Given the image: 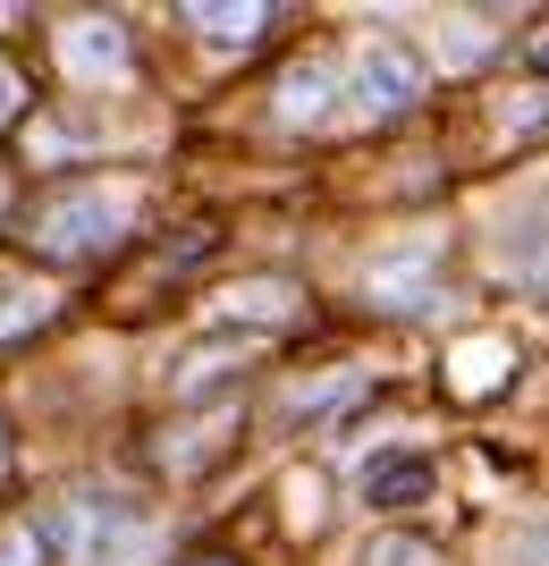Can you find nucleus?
I'll list each match as a JSON object with an SVG mask.
<instances>
[{"mask_svg":"<svg viewBox=\"0 0 549 566\" xmlns=\"http://www.w3.org/2000/svg\"><path fill=\"white\" fill-rule=\"evenodd\" d=\"M25 237H34V254H60V262L110 254V245L127 237V195H110V187H76V195H60V203H43Z\"/></svg>","mask_w":549,"mask_h":566,"instance_id":"nucleus-1","label":"nucleus"},{"mask_svg":"<svg viewBox=\"0 0 549 566\" xmlns=\"http://www.w3.org/2000/svg\"><path fill=\"white\" fill-rule=\"evenodd\" d=\"M60 533H68L76 566H127L144 542H152V516H144L136 499L76 491V499H68V516H60Z\"/></svg>","mask_w":549,"mask_h":566,"instance_id":"nucleus-2","label":"nucleus"},{"mask_svg":"<svg viewBox=\"0 0 549 566\" xmlns=\"http://www.w3.org/2000/svg\"><path fill=\"white\" fill-rule=\"evenodd\" d=\"M51 43H60V69H68L76 85H110V76H127V60H136L119 18H68Z\"/></svg>","mask_w":549,"mask_h":566,"instance_id":"nucleus-3","label":"nucleus"},{"mask_svg":"<svg viewBox=\"0 0 549 566\" xmlns=\"http://www.w3.org/2000/svg\"><path fill=\"white\" fill-rule=\"evenodd\" d=\"M356 102H363L372 118L414 111V102H423V60H414L407 43H363V60H356Z\"/></svg>","mask_w":549,"mask_h":566,"instance_id":"nucleus-4","label":"nucleus"},{"mask_svg":"<svg viewBox=\"0 0 549 566\" xmlns=\"http://www.w3.org/2000/svg\"><path fill=\"white\" fill-rule=\"evenodd\" d=\"M431 482H440V465L423 449H389L363 465V499L372 507H414V499H431Z\"/></svg>","mask_w":549,"mask_h":566,"instance_id":"nucleus-5","label":"nucleus"},{"mask_svg":"<svg viewBox=\"0 0 549 566\" xmlns=\"http://www.w3.org/2000/svg\"><path fill=\"white\" fill-rule=\"evenodd\" d=\"M187 25L203 34V43H254V34L271 25V9L263 0H194Z\"/></svg>","mask_w":549,"mask_h":566,"instance_id":"nucleus-6","label":"nucleus"},{"mask_svg":"<svg viewBox=\"0 0 549 566\" xmlns=\"http://www.w3.org/2000/svg\"><path fill=\"white\" fill-rule=\"evenodd\" d=\"M330 102H338V76L321 69V60H296L287 85H279V127H305V118H321Z\"/></svg>","mask_w":549,"mask_h":566,"instance_id":"nucleus-7","label":"nucleus"},{"mask_svg":"<svg viewBox=\"0 0 549 566\" xmlns=\"http://www.w3.org/2000/svg\"><path fill=\"white\" fill-rule=\"evenodd\" d=\"M431 254H398V262H381V271H372V305H389V313H414L431 296Z\"/></svg>","mask_w":549,"mask_h":566,"instance_id":"nucleus-8","label":"nucleus"},{"mask_svg":"<svg viewBox=\"0 0 549 566\" xmlns=\"http://www.w3.org/2000/svg\"><path fill=\"white\" fill-rule=\"evenodd\" d=\"M356 398H363V373H330L287 398V423H330V406H356Z\"/></svg>","mask_w":549,"mask_h":566,"instance_id":"nucleus-9","label":"nucleus"},{"mask_svg":"<svg viewBox=\"0 0 549 566\" xmlns=\"http://www.w3.org/2000/svg\"><path fill=\"white\" fill-rule=\"evenodd\" d=\"M43 313H51V287H18V280H0V347H9L18 331H34Z\"/></svg>","mask_w":549,"mask_h":566,"instance_id":"nucleus-10","label":"nucleus"},{"mask_svg":"<svg viewBox=\"0 0 549 566\" xmlns=\"http://www.w3.org/2000/svg\"><path fill=\"white\" fill-rule=\"evenodd\" d=\"M43 524H9V533H0V566H43Z\"/></svg>","mask_w":549,"mask_h":566,"instance_id":"nucleus-11","label":"nucleus"},{"mask_svg":"<svg viewBox=\"0 0 549 566\" xmlns=\"http://www.w3.org/2000/svg\"><path fill=\"white\" fill-rule=\"evenodd\" d=\"M372 566H440V558H431V542H381Z\"/></svg>","mask_w":549,"mask_h":566,"instance_id":"nucleus-12","label":"nucleus"},{"mask_svg":"<svg viewBox=\"0 0 549 566\" xmlns=\"http://www.w3.org/2000/svg\"><path fill=\"white\" fill-rule=\"evenodd\" d=\"M18 118V76H9V60H0V127Z\"/></svg>","mask_w":549,"mask_h":566,"instance_id":"nucleus-13","label":"nucleus"},{"mask_svg":"<svg viewBox=\"0 0 549 566\" xmlns=\"http://www.w3.org/2000/svg\"><path fill=\"white\" fill-rule=\"evenodd\" d=\"M187 566H237V558H220V549H203V558H187Z\"/></svg>","mask_w":549,"mask_h":566,"instance_id":"nucleus-14","label":"nucleus"},{"mask_svg":"<svg viewBox=\"0 0 549 566\" xmlns=\"http://www.w3.org/2000/svg\"><path fill=\"white\" fill-rule=\"evenodd\" d=\"M0 212H9V178H0Z\"/></svg>","mask_w":549,"mask_h":566,"instance_id":"nucleus-15","label":"nucleus"}]
</instances>
